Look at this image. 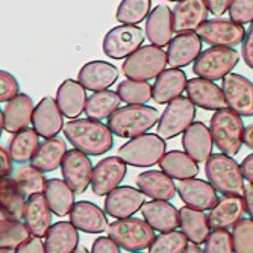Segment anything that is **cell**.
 Returning a JSON list of instances; mask_svg holds the SVG:
<instances>
[{"instance_id": "cell-21", "label": "cell", "mask_w": 253, "mask_h": 253, "mask_svg": "<svg viewBox=\"0 0 253 253\" xmlns=\"http://www.w3.org/2000/svg\"><path fill=\"white\" fill-rule=\"evenodd\" d=\"M70 223L85 234H102L108 229V218L100 206L93 202H76L70 211Z\"/></svg>"}, {"instance_id": "cell-11", "label": "cell", "mask_w": 253, "mask_h": 253, "mask_svg": "<svg viewBox=\"0 0 253 253\" xmlns=\"http://www.w3.org/2000/svg\"><path fill=\"white\" fill-rule=\"evenodd\" d=\"M196 32L203 42L214 47H235L244 41L246 37L243 25L224 18L206 20Z\"/></svg>"}, {"instance_id": "cell-30", "label": "cell", "mask_w": 253, "mask_h": 253, "mask_svg": "<svg viewBox=\"0 0 253 253\" xmlns=\"http://www.w3.org/2000/svg\"><path fill=\"white\" fill-rule=\"evenodd\" d=\"M187 75L180 68H169L161 73L153 84V100L158 105L170 103L180 97L183 89H187Z\"/></svg>"}, {"instance_id": "cell-49", "label": "cell", "mask_w": 253, "mask_h": 253, "mask_svg": "<svg viewBox=\"0 0 253 253\" xmlns=\"http://www.w3.org/2000/svg\"><path fill=\"white\" fill-rule=\"evenodd\" d=\"M91 253H120V246L109 237H99L93 243Z\"/></svg>"}, {"instance_id": "cell-12", "label": "cell", "mask_w": 253, "mask_h": 253, "mask_svg": "<svg viewBox=\"0 0 253 253\" xmlns=\"http://www.w3.org/2000/svg\"><path fill=\"white\" fill-rule=\"evenodd\" d=\"M93 171L94 167L91 164L89 155H86L85 152L72 149L64 156L61 173L67 185L76 194H82L86 191L91 180H93Z\"/></svg>"}, {"instance_id": "cell-44", "label": "cell", "mask_w": 253, "mask_h": 253, "mask_svg": "<svg viewBox=\"0 0 253 253\" xmlns=\"http://www.w3.org/2000/svg\"><path fill=\"white\" fill-rule=\"evenodd\" d=\"M188 237L182 231L161 232L149 247V253H183L188 246Z\"/></svg>"}, {"instance_id": "cell-34", "label": "cell", "mask_w": 253, "mask_h": 253, "mask_svg": "<svg viewBox=\"0 0 253 253\" xmlns=\"http://www.w3.org/2000/svg\"><path fill=\"white\" fill-rule=\"evenodd\" d=\"M0 205L2 214L12 218H25L26 214V193L21 190L18 182L12 177H2L0 180Z\"/></svg>"}, {"instance_id": "cell-36", "label": "cell", "mask_w": 253, "mask_h": 253, "mask_svg": "<svg viewBox=\"0 0 253 253\" xmlns=\"http://www.w3.org/2000/svg\"><path fill=\"white\" fill-rule=\"evenodd\" d=\"M159 167L170 177L177 180L191 179L199 174L197 161H194L187 152H180V150L167 152L163 156V159L159 161Z\"/></svg>"}, {"instance_id": "cell-19", "label": "cell", "mask_w": 253, "mask_h": 253, "mask_svg": "<svg viewBox=\"0 0 253 253\" xmlns=\"http://www.w3.org/2000/svg\"><path fill=\"white\" fill-rule=\"evenodd\" d=\"M64 114L61 112L56 99L53 97H44L38 102L34 111L32 126L37 133L42 138H55L64 129Z\"/></svg>"}, {"instance_id": "cell-47", "label": "cell", "mask_w": 253, "mask_h": 253, "mask_svg": "<svg viewBox=\"0 0 253 253\" xmlns=\"http://www.w3.org/2000/svg\"><path fill=\"white\" fill-rule=\"evenodd\" d=\"M229 17L240 25L253 23V0H234L229 8Z\"/></svg>"}, {"instance_id": "cell-23", "label": "cell", "mask_w": 253, "mask_h": 253, "mask_svg": "<svg viewBox=\"0 0 253 253\" xmlns=\"http://www.w3.org/2000/svg\"><path fill=\"white\" fill-rule=\"evenodd\" d=\"M182 146L194 161L206 163L212 155V147L215 146L211 129L206 127L202 122H193V125L183 132Z\"/></svg>"}, {"instance_id": "cell-7", "label": "cell", "mask_w": 253, "mask_h": 253, "mask_svg": "<svg viewBox=\"0 0 253 253\" xmlns=\"http://www.w3.org/2000/svg\"><path fill=\"white\" fill-rule=\"evenodd\" d=\"M169 64L167 53L158 45H144L132 53L122 65V72L127 79L150 81L158 78Z\"/></svg>"}, {"instance_id": "cell-24", "label": "cell", "mask_w": 253, "mask_h": 253, "mask_svg": "<svg viewBox=\"0 0 253 253\" xmlns=\"http://www.w3.org/2000/svg\"><path fill=\"white\" fill-rule=\"evenodd\" d=\"M173 11L167 5L155 6L146 21V37L150 44L166 47L173 40Z\"/></svg>"}, {"instance_id": "cell-22", "label": "cell", "mask_w": 253, "mask_h": 253, "mask_svg": "<svg viewBox=\"0 0 253 253\" xmlns=\"http://www.w3.org/2000/svg\"><path fill=\"white\" fill-rule=\"evenodd\" d=\"M119 79V70L116 65L105 61H91L86 62L78 73V81L84 85L85 89L105 91Z\"/></svg>"}, {"instance_id": "cell-2", "label": "cell", "mask_w": 253, "mask_h": 253, "mask_svg": "<svg viewBox=\"0 0 253 253\" xmlns=\"http://www.w3.org/2000/svg\"><path fill=\"white\" fill-rule=\"evenodd\" d=\"M159 112L147 105H126L108 119V127L120 138H136L149 132L158 122Z\"/></svg>"}, {"instance_id": "cell-35", "label": "cell", "mask_w": 253, "mask_h": 253, "mask_svg": "<svg viewBox=\"0 0 253 253\" xmlns=\"http://www.w3.org/2000/svg\"><path fill=\"white\" fill-rule=\"evenodd\" d=\"M44 243L47 253H73L79 243L78 229L68 221H58L49 229Z\"/></svg>"}, {"instance_id": "cell-20", "label": "cell", "mask_w": 253, "mask_h": 253, "mask_svg": "<svg viewBox=\"0 0 253 253\" xmlns=\"http://www.w3.org/2000/svg\"><path fill=\"white\" fill-rule=\"evenodd\" d=\"M187 94L194 102L196 106H200L206 111H218L226 108L227 102L223 93V88H220L214 81L205 78H193L188 79L187 84Z\"/></svg>"}, {"instance_id": "cell-41", "label": "cell", "mask_w": 253, "mask_h": 253, "mask_svg": "<svg viewBox=\"0 0 253 253\" xmlns=\"http://www.w3.org/2000/svg\"><path fill=\"white\" fill-rule=\"evenodd\" d=\"M117 93L126 105H146L153 99V86L147 81L125 79L117 85Z\"/></svg>"}, {"instance_id": "cell-17", "label": "cell", "mask_w": 253, "mask_h": 253, "mask_svg": "<svg viewBox=\"0 0 253 253\" xmlns=\"http://www.w3.org/2000/svg\"><path fill=\"white\" fill-rule=\"evenodd\" d=\"M34 102L28 94H18L9 100L2 111V130L8 133H18L28 129L34 119Z\"/></svg>"}, {"instance_id": "cell-31", "label": "cell", "mask_w": 253, "mask_h": 253, "mask_svg": "<svg viewBox=\"0 0 253 253\" xmlns=\"http://www.w3.org/2000/svg\"><path fill=\"white\" fill-rule=\"evenodd\" d=\"M52 210L47 203L45 196L34 194L29 196L28 205H26V214H25V223L31 229L32 235L35 237H45L52 227Z\"/></svg>"}, {"instance_id": "cell-61", "label": "cell", "mask_w": 253, "mask_h": 253, "mask_svg": "<svg viewBox=\"0 0 253 253\" xmlns=\"http://www.w3.org/2000/svg\"><path fill=\"white\" fill-rule=\"evenodd\" d=\"M132 253H143V252H132Z\"/></svg>"}, {"instance_id": "cell-5", "label": "cell", "mask_w": 253, "mask_h": 253, "mask_svg": "<svg viewBox=\"0 0 253 253\" xmlns=\"http://www.w3.org/2000/svg\"><path fill=\"white\" fill-rule=\"evenodd\" d=\"M167 144L164 138L158 133H144L132 138L119 147L117 156L127 166L133 167H152L167 153Z\"/></svg>"}, {"instance_id": "cell-8", "label": "cell", "mask_w": 253, "mask_h": 253, "mask_svg": "<svg viewBox=\"0 0 253 253\" xmlns=\"http://www.w3.org/2000/svg\"><path fill=\"white\" fill-rule=\"evenodd\" d=\"M196 117V106L190 97H177L167 103V108L161 114V119L158 122L156 133L164 138V140H171L177 135L185 132L194 122Z\"/></svg>"}, {"instance_id": "cell-26", "label": "cell", "mask_w": 253, "mask_h": 253, "mask_svg": "<svg viewBox=\"0 0 253 253\" xmlns=\"http://www.w3.org/2000/svg\"><path fill=\"white\" fill-rule=\"evenodd\" d=\"M86 89L79 81L65 79L56 91V103L67 119H78L86 108Z\"/></svg>"}, {"instance_id": "cell-39", "label": "cell", "mask_w": 253, "mask_h": 253, "mask_svg": "<svg viewBox=\"0 0 253 253\" xmlns=\"http://www.w3.org/2000/svg\"><path fill=\"white\" fill-rule=\"evenodd\" d=\"M40 146V135L35 129H25L18 133H14L12 140L9 141L8 150L14 159V163L26 164L32 159L37 149Z\"/></svg>"}, {"instance_id": "cell-15", "label": "cell", "mask_w": 253, "mask_h": 253, "mask_svg": "<svg viewBox=\"0 0 253 253\" xmlns=\"http://www.w3.org/2000/svg\"><path fill=\"white\" fill-rule=\"evenodd\" d=\"M144 197L146 194L140 188L117 187L105 199V212L117 220L129 218L143 208Z\"/></svg>"}, {"instance_id": "cell-59", "label": "cell", "mask_w": 253, "mask_h": 253, "mask_svg": "<svg viewBox=\"0 0 253 253\" xmlns=\"http://www.w3.org/2000/svg\"><path fill=\"white\" fill-rule=\"evenodd\" d=\"M0 253H15V249H6V247H2Z\"/></svg>"}, {"instance_id": "cell-58", "label": "cell", "mask_w": 253, "mask_h": 253, "mask_svg": "<svg viewBox=\"0 0 253 253\" xmlns=\"http://www.w3.org/2000/svg\"><path fill=\"white\" fill-rule=\"evenodd\" d=\"M73 253H89V250L86 247H84V246H78Z\"/></svg>"}, {"instance_id": "cell-28", "label": "cell", "mask_w": 253, "mask_h": 253, "mask_svg": "<svg viewBox=\"0 0 253 253\" xmlns=\"http://www.w3.org/2000/svg\"><path fill=\"white\" fill-rule=\"evenodd\" d=\"M143 218L159 232L176 231L179 226V211L169 200H150L141 208Z\"/></svg>"}, {"instance_id": "cell-1", "label": "cell", "mask_w": 253, "mask_h": 253, "mask_svg": "<svg viewBox=\"0 0 253 253\" xmlns=\"http://www.w3.org/2000/svg\"><path fill=\"white\" fill-rule=\"evenodd\" d=\"M64 135L75 149L91 156H100L114 146L111 129L99 120L73 119L64 125Z\"/></svg>"}, {"instance_id": "cell-55", "label": "cell", "mask_w": 253, "mask_h": 253, "mask_svg": "<svg viewBox=\"0 0 253 253\" xmlns=\"http://www.w3.org/2000/svg\"><path fill=\"white\" fill-rule=\"evenodd\" d=\"M241 170L244 174V179L249 180L250 183H253V153L247 155L243 163H241Z\"/></svg>"}, {"instance_id": "cell-57", "label": "cell", "mask_w": 253, "mask_h": 253, "mask_svg": "<svg viewBox=\"0 0 253 253\" xmlns=\"http://www.w3.org/2000/svg\"><path fill=\"white\" fill-rule=\"evenodd\" d=\"M183 253H206L205 250H202L200 247H199V244H188L187 246V249L183 250Z\"/></svg>"}, {"instance_id": "cell-14", "label": "cell", "mask_w": 253, "mask_h": 253, "mask_svg": "<svg viewBox=\"0 0 253 253\" xmlns=\"http://www.w3.org/2000/svg\"><path fill=\"white\" fill-rule=\"evenodd\" d=\"M126 163L119 156H108L96 164L91 180V190L99 197L116 190L126 176Z\"/></svg>"}, {"instance_id": "cell-27", "label": "cell", "mask_w": 253, "mask_h": 253, "mask_svg": "<svg viewBox=\"0 0 253 253\" xmlns=\"http://www.w3.org/2000/svg\"><path fill=\"white\" fill-rule=\"evenodd\" d=\"M246 212L243 196H223L217 205L210 211L208 220L212 229H229L234 227Z\"/></svg>"}, {"instance_id": "cell-29", "label": "cell", "mask_w": 253, "mask_h": 253, "mask_svg": "<svg viewBox=\"0 0 253 253\" xmlns=\"http://www.w3.org/2000/svg\"><path fill=\"white\" fill-rule=\"evenodd\" d=\"M136 188H140L152 200H171L176 197L177 187L164 171H144L136 177Z\"/></svg>"}, {"instance_id": "cell-43", "label": "cell", "mask_w": 253, "mask_h": 253, "mask_svg": "<svg viewBox=\"0 0 253 253\" xmlns=\"http://www.w3.org/2000/svg\"><path fill=\"white\" fill-rule=\"evenodd\" d=\"M14 179L18 182L21 190L26 193V196H34V194H41L45 191L47 187V179H45L44 173L35 169L32 164L31 166H23L17 170Z\"/></svg>"}, {"instance_id": "cell-48", "label": "cell", "mask_w": 253, "mask_h": 253, "mask_svg": "<svg viewBox=\"0 0 253 253\" xmlns=\"http://www.w3.org/2000/svg\"><path fill=\"white\" fill-rule=\"evenodd\" d=\"M18 91H20L18 81L5 70L0 72V102L5 103L12 100L15 96L20 94Z\"/></svg>"}, {"instance_id": "cell-16", "label": "cell", "mask_w": 253, "mask_h": 253, "mask_svg": "<svg viewBox=\"0 0 253 253\" xmlns=\"http://www.w3.org/2000/svg\"><path fill=\"white\" fill-rule=\"evenodd\" d=\"M177 194L182 202L191 206V208L206 211L212 210L218 202V191L214 188L211 182H206L202 179H183L176 183Z\"/></svg>"}, {"instance_id": "cell-45", "label": "cell", "mask_w": 253, "mask_h": 253, "mask_svg": "<svg viewBox=\"0 0 253 253\" xmlns=\"http://www.w3.org/2000/svg\"><path fill=\"white\" fill-rule=\"evenodd\" d=\"M232 229L235 253H253V220L243 218Z\"/></svg>"}, {"instance_id": "cell-32", "label": "cell", "mask_w": 253, "mask_h": 253, "mask_svg": "<svg viewBox=\"0 0 253 253\" xmlns=\"http://www.w3.org/2000/svg\"><path fill=\"white\" fill-rule=\"evenodd\" d=\"M67 152V144L62 138H47L45 141L40 143L35 155L31 159V164L42 173L55 171L62 166Z\"/></svg>"}, {"instance_id": "cell-56", "label": "cell", "mask_w": 253, "mask_h": 253, "mask_svg": "<svg viewBox=\"0 0 253 253\" xmlns=\"http://www.w3.org/2000/svg\"><path fill=\"white\" fill-rule=\"evenodd\" d=\"M244 146L253 150V125H249L244 129Z\"/></svg>"}, {"instance_id": "cell-6", "label": "cell", "mask_w": 253, "mask_h": 253, "mask_svg": "<svg viewBox=\"0 0 253 253\" xmlns=\"http://www.w3.org/2000/svg\"><path fill=\"white\" fill-rule=\"evenodd\" d=\"M108 237L116 241L122 249L129 252H140L155 240V229L140 218H120L111 223L106 229Z\"/></svg>"}, {"instance_id": "cell-9", "label": "cell", "mask_w": 253, "mask_h": 253, "mask_svg": "<svg viewBox=\"0 0 253 253\" xmlns=\"http://www.w3.org/2000/svg\"><path fill=\"white\" fill-rule=\"evenodd\" d=\"M240 55L232 47H211L200 53L193 64V72L199 78L210 81L223 79L238 64Z\"/></svg>"}, {"instance_id": "cell-18", "label": "cell", "mask_w": 253, "mask_h": 253, "mask_svg": "<svg viewBox=\"0 0 253 253\" xmlns=\"http://www.w3.org/2000/svg\"><path fill=\"white\" fill-rule=\"evenodd\" d=\"M202 53V38L197 32H182L177 34L169 44L167 58L169 65L173 68H182L194 61Z\"/></svg>"}, {"instance_id": "cell-33", "label": "cell", "mask_w": 253, "mask_h": 253, "mask_svg": "<svg viewBox=\"0 0 253 253\" xmlns=\"http://www.w3.org/2000/svg\"><path fill=\"white\" fill-rule=\"evenodd\" d=\"M179 227L194 244H205L206 238L210 237V220L203 211L191 208V206H182L179 210Z\"/></svg>"}, {"instance_id": "cell-53", "label": "cell", "mask_w": 253, "mask_h": 253, "mask_svg": "<svg viewBox=\"0 0 253 253\" xmlns=\"http://www.w3.org/2000/svg\"><path fill=\"white\" fill-rule=\"evenodd\" d=\"M12 163L14 159L9 153V150H6L5 147H0V174L2 177H8L12 173Z\"/></svg>"}, {"instance_id": "cell-13", "label": "cell", "mask_w": 253, "mask_h": 253, "mask_svg": "<svg viewBox=\"0 0 253 253\" xmlns=\"http://www.w3.org/2000/svg\"><path fill=\"white\" fill-rule=\"evenodd\" d=\"M223 93L227 106L241 117L253 116V84L246 76L229 73L223 78Z\"/></svg>"}, {"instance_id": "cell-3", "label": "cell", "mask_w": 253, "mask_h": 253, "mask_svg": "<svg viewBox=\"0 0 253 253\" xmlns=\"http://www.w3.org/2000/svg\"><path fill=\"white\" fill-rule=\"evenodd\" d=\"M205 174L214 188L224 196H241L244 191L241 164L229 155L212 153L205 163Z\"/></svg>"}, {"instance_id": "cell-38", "label": "cell", "mask_w": 253, "mask_h": 253, "mask_svg": "<svg viewBox=\"0 0 253 253\" xmlns=\"http://www.w3.org/2000/svg\"><path fill=\"white\" fill-rule=\"evenodd\" d=\"M120 96L116 91L105 89V91H97V93L91 94L86 102L85 112L89 119L93 120H105L109 119L114 112H116L120 106Z\"/></svg>"}, {"instance_id": "cell-51", "label": "cell", "mask_w": 253, "mask_h": 253, "mask_svg": "<svg viewBox=\"0 0 253 253\" xmlns=\"http://www.w3.org/2000/svg\"><path fill=\"white\" fill-rule=\"evenodd\" d=\"M241 55H243L246 65L253 70V23L250 25L249 31L246 32L243 47H241Z\"/></svg>"}, {"instance_id": "cell-50", "label": "cell", "mask_w": 253, "mask_h": 253, "mask_svg": "<svg viewBox=\"0 0 253 253\" xmlns=\"http://www.w3.org/2000/svg\"><path fill=\"white\" fill-rule=\"evenodd\" d=\"M15 253H47L45 250V243L40 237H31L28 238L21 246L15 249Z\"/></svg>"}, {"instance_id": "cell-54", "label": "cell", "mask_w": 253, "mask_h": 253, "mask_svg": "<svg viewBox=\"0 0 253 253\" xmlns=\"http://www.w3.org/2000/svg\"><path fill=\"white\" fill-rule=\"evenodd\" d=\"M243 199H244V205H246V212L249 214V217L253 220V183H247L243 191Z\"/></svg>"}, {"instance_id": "cell-37", "label": "cell", "mask_w": 253, "mask_h": 253, "mask_svg": "<svg viewBox=\"0 0 253 253\" xmlns=\"http://www.w3.org/2000/svg\"><path fill=\"white\" fill-rule=\"evenodd\" d=\"M44 196L56 217H65L75 206V191L67 185L65 180L49 179Z\"/></svg>"}, {"instance_id": "cell-52", "label": "cell", "mask_w": 253, "mask_h": 253, "mask_svg": "<svg viewBox=\"0 0 253 253\" xmlns=\"http://www.w3.org/2000/svg\"><path fill=\"white\" fill-rule=\"evenodd\" d=\"M205 2H206V6H208L210 12L212 15L220 17V15H223L224 12L229 11V8H231L234 0H205Z\"/></svg>"}, {"instance_id": "cell-25", "label": "cell", "mask_w": 253, "mask_h": 253, "mask_svg": "<svg viewBox=\"0 0 253 253\" xmlns=\"http://www.w3.org/2000/svg\"><path fill=\"white\" fill-rule=\"evenodd\" d=\"M205 0H180L173 9V25L177 34L194 32L208 18Z\"/></svg>"}, {"instance_id": "cell-10", "label": "cell", "mask_w": 253, "mask_h": 253, "mask_svg": "<svg viewBox=\"0 0 253 253\" xmlns=\"http://www.w3.org/2000/svg\"><path fill=\"white\" fill-rule=\"evenodd\" d=\"M144 38V32L136 25L116 26L103 38V53L111 59H126L141 49Z\"/></svg>"}, {"instance_id": "cell-42", "label": "cell", "mask_w": 253, "mask_h": 253, "mask_svg": "<svg viewBox=\"0 0 253 253\" xmlns=\"http://www.w3.org/2000/svg\"><path fill=\"white\" fill-rule=\"evenodd\" d=\"M152 0H122L116 18L122 25H138L149 17Z\"/></svg>"}, {"instance_id": "cell-60", "label": "cell", "mask_w": 253, "mask_h": 253, "mask_svg": "<svg viewBox=\"0 0 253 253\" xmlns=\"http://www.w3.org/2000/svg\"><path fill=\"white\" fill-rule=\"evenodd\" d=\"M167 2H180V0H167Z\"/></svg>"}, {"instance_id": "cell-4", "label": "cell", "mask_w": 253, "mask_h": 253, "mask_svg": "<svg viewBox=\"0 0 253 253\" xmlns=\"http://www.w3.org/2000/svg\"><path fill=\"white\" fill-rule=\"evenodd\" d=\"M210 129L214 144L224 155L235 156L244 144V123L241 116L231 108H223L212 114Z\"/></svg>"}, {"instance_id": "cell-46", "label": "cell", "mask_w": 253, "mask_h": 253, "mask_svg": "<svg viewBox=\"0 0 253 253\" xmlns=\"http://www.w3.org/2000/svg\"><path fill=\"white\" fill-rule=\"evenodd\" d=\"M206 253H235L234 237L227 229H214L205 241Z\"/></svg>"}, {"instance_id": "cell-40", "label": "cell", "mask_w": 253, "mask_h": 253, "mask_svg": "<svg viewBox=\"0 0 253 253\" xmlns=\"http://www.w3.org/2000/svg\"><path fill=\"white\" fill-rule=\"evenodd\" d=\"M31 237L32 232L26 223H21L18 218L2 214V218H0V247L17 249Z\"/></svg>"}]
</instances>
